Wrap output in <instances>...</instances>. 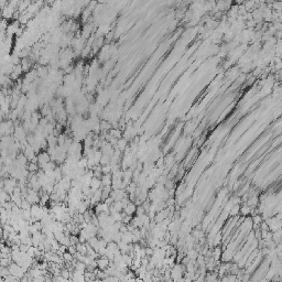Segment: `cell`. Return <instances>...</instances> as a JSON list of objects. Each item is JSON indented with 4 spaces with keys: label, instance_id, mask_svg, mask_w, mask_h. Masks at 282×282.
Masks as SVG:
<instances>
[{
    "label": "cell",
    "instance_id": "obj_3",
    "mask_svg": "<svg viewBox=\"0 0 282 282\" xmlns=\"http://www.w3.org/2000/svg\"><path fill=\"white\" fill-rule=\"evenodd\" d=\"M97 264L100 270H105L109 266V259L106 256H100L99 258H97Z\"/></svg>",
    "mask_w": 282,
    "mask_h": 282
},
{
    "label": "cell",
    "instance_id": "obj_4",
    "mask_svg": "<svg viewBox=\"0 0 282 282\" xmlns=\"http://www.w3.org/2000/svg\"><path fill=\"white\" fill-rule=\"evenodd\" d=\"M91 187L93 190H98V188H101L103 187V183H101V179L97 178V176H94L93 180L91 182Z\"/></svg>",
    "mask_w": 282,
    "mask_h": 282
},
{
    "label": "cell",
    "instance_id": "obj_9",
    "mask_svg": "<svg viewBox=\"0 0 282 282\" xmlns=\"http://www.w3.org/2000/svg\"><path fill=\"white\" fill-rule=\"evenodd\" d=\"M101 172L103 174H109L113 173V168L110 164H106V165H101Z\"/></svg>",
    "mask_w": 282,
    "mask_h": 282
},
{
    "label": "cell",
    "instance_id": "obj_2",
    "mask_svg": "<svg viewBox=\"0 0 282 282\" xmlns=\"http://www.w3.org/2000/svg\"><path fill=\"white\" fill-rule=\"evenodd\" d=\"M137 207H138V205L135 203V202H130L129 204L123 208V212L126 213L127 215H130V216H133V215H136V212H137Z\"/></svg>",
    "mask_w": 282,
    "mask_h": 282
},
{
    "label": "cell",
    "instance_id": "obj_8",
    "mask_svg": "<svg viewBox=\"0 0 282 282\" xmlns=\"http://www.w3.org/2000/svg\"><path fill=\"white\" fill-rule=\"evenodd\" d=\"M110 159H111V157H110V155L103 154L101 159H100L99 164H100V165H106V164H109L110 163Z\"/></svg>",
    "mask_w": 282,
    "mask_h": 282
},
{
    "label": "cell",
    "instance_id": "obj_11",
    "mask_svg": "<svg viewBox=\"0 0 282 282\" xmlns=\"http://www.w3.org/2000/svg\"><path fill=\"white\" fill-rule=\"evenodd\" d=\"M65 141H66V138L64 136H60L59 138H57V145L59 146H63L64 143H65Z\"/></svg>",
    "mask_w": 282,
    "mask_h": 282
},
{
    "label": "cell",
    "instance_id": "obj_7",
    "mask_svg": "<svg viewBox=\"0 0 282 282\" xmlns=\"http://www.w3.org/2000/svg\"><path fill=\"white\" fill-rule=\"evenodd\" d=\"M123 241L127 242V244H131L133 242V232H126L123 234Z\"/></svg>",
    "mask_w": 282,
    "mask_h": 282
},
{
    "label": "cell",
    "instance_id": "obj_1",
    "mask_svg": "<svg viewBox=\"0 0 282 282\" xmlns=\"http://www.w3.org/2000/svg\"><path fill=\"white\" fill-rule=\"evenodd\" d=\"M38 159H39V165H42V164L46 163V162H50L52 161L51 160V155L49 154L47 151H42L38 154Z\"/></svg>",
    "mask_w": 282,
    "mask_h": 282
},
{
    "label": "cell",
    "instance_id": "obj_10",
    "mask_svg": "<svg viewBox=\"0 0 282 282\" xmlns=\"http://www.w3.org/2000/svg\"><path fill=\"white\" fill-rule=\"evenodd\" d=\"M143 214H146V209H145V207H143L142 205H138L136 215H138V216H142Z\"/></svg>",
    "mask_w": 282,
    "mask_h": 282
},
{
    "label": "cell",
    "instance_id": "obj_12",
    "mask_svg": "<svg viewBox=\"0 0 282 282\" xmlns=\"http://www.w3.org/2000/svg\"><path fill=\"white\" fill-rule=\"evenodd\" d=\"M110 135H111V136H114V137H116L117 139H120V138H121V133H120L118 130H113Z\"/></svg>",
    "mask_w": 282,
    "mask_h": 282
},
{
    "label": "cell",
    "instance_id": "obj_6",
    "mask_svg": "<svg viewBox=\"0 0 282 282\" xmlns=\"http://www.w3.org/2000/svg\"><path fill=\"white\" fill-rule=\"evenodd\" d=\"M101 183H103V186L111 185V183H113V175H111V173H109V174H103V176H101Z\"/></svg>",
    "mask_w": 282,
    "mask_h": 282
},
{
    "label": "cell",
    "instance_id": "obj_5",
    "mask_svg": "<svg viewBox=\"0 0 282 282\" xmlns=\"http://www.w3.org/2000/svg\"><path fill=\"white\" fill-rule=\"evenodd\" d=\"M127 147H128V141L126 138H123V139H119L118 140L117 146H116V149L119 151H121V152H123V151L126 150Z\"/></svg>",
    "mask_w": 282,
    "mask_h": 282
}]
</instances>
